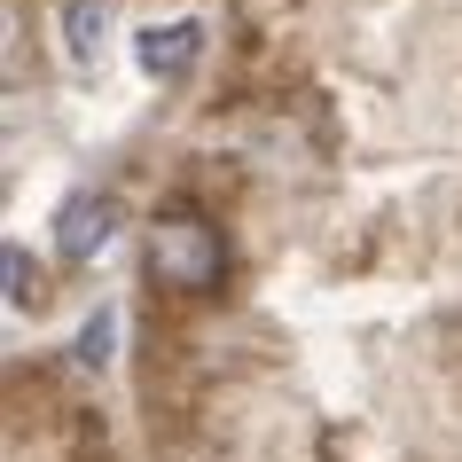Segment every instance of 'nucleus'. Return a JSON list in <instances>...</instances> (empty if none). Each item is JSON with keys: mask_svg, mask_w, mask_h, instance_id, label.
I'll use <instances>...</instances> for the list:
<instances>
[{"mask_svg": "<svg viewBox=\"0 0 462 462\" xmlns=\"http://www.w3.org/2000/svg\"><path fill=\"white\" fill-rule=\"evenodd\" d=\"M110 337H118V314H110V306H95V314H87V329H79V368H102L110 361Z\"/></svg>", "mask_w": 462, "mask_h": 462, "instance_id": "nucleus-5", "label": "nucleus"}, {"mask_svg": "<svg viewBox=\"0 0 462 462\" xmlns=\"http://www.w3.org/2000/svg\"><path fill=\"white\" fill-rule=\"evenodd\" d=\"M0 267H8V306H40V267H32V251H24V244L0 251Z\"/></svg>", "mask_w": 462, "mask_h": 462, "instance_id": "nucleus-6", "label": "nucleus"}, {"mask_svg": "<svg viewBox=\"0 0 462 462\" xmlns=\"http://www.w3.org/2000/svg\"><path fill=\"white\" fill-rule=\"evenodd\" d=\"M110 227H118V212H110V196H95V189H71L55 204V251H63V259L110 251Z\"/></svg>", "mask_w": 462, "mask_h": 462, "instance_id": "nucleus-3", "label": "nucleus"}, {"mask_svg": "<svg viewBox=\"0 0 462 462\" xmlns=\"http://www.w3.org/2000/svg\"><path fill=\"white\" fill-rule=\"evenodd\" d=\"M196 55H204V24L196 16H172V24H149L142 40H134V63H142V79H157V87H172V79L196 71Z\"/></svg>", "mask_w": 462, "mask_h": 462, "instance_id": "nucleus-2", "label": "nucleus"}, {"mask_svg": "<svg viewBox=\"0 0 462 462\" xmlns=\"http://www.w3.org/2000/svg\"><path fill=\"white\" fill-rule=\"evenodd\" d=\"M102 32H110L102 0H63V63L71 71H95L102 63Z\"/></svg>", "mask_w": 462, "mask_h": 462, "instance_id": "nucleus-4", "label": "nucleus"}, {"mask_svg": "<svg viewBox=\"0 0 462 462\" xmlns=\"http://www.w3.org/2000/svg\"><path fill=\"white\" fill-rule=\"evenodd\" d=\"M149 274L172 282V291H212L219 282V236L204 219H165L149 236Z\"/></svg>", "mask_w": 462, "mask_h": 462, "instance_id": "nucleus-1", "label": "nucleus"}]
</instances>
